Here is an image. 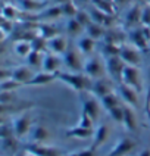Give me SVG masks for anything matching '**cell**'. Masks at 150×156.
Returning a JSON list of instances; mask_svg holds the SVG:
<instances>
[{
    "mask_svg": "<svg viewBox=\"0 0 150 156\" xmlns=\"http://www.w3.org/2000/svg\"><path fill=\"white\" fill-rule=\"evenodd\" d=\"M58 80H61L62 83L69 86L77 93L90 91L91 83H93V80L88 78L84 72H71V71H59L58 72Z\"/></svg>",
    "mask_w": 150,
    "mask_h": 156,
    "instance_id": "obj_1",
    "label": "cell"
},
{
    "mask_svg": "<svg viewBox=\"0 0 150 156\" xmlns=\"http://www.w3.org/2000/svg\"><path fill=\"white\" fill-rule=\"evenodd\" d=\"M82 72L91 80H99L107 75L106 72V65H105V58L100 55H91L87 56L84 61V66H82Z\"/></svg>",
    "mask_w": 150,
    "mask_h": 156,
    "instance_id": "obj_2",
    "label": "cell"
},
{
    "mask_svg": "<svg viewBox=\"0 0 150 156\" xmlns=\"http://www.w3.org/2000/svg\"><path fill=\"white\" fill-rule=\"evenodd\" d=\"M119 83H124L127 86L132 87L134 90H137L138 93H141L143 88H144V80H143V74H141L140 66L125 65Z\"/></svg>",
    "mask_w": 150,
    "mask_h": 156,
    "instance_id": "obj_3",
    "label": "cell"
},
{
    "mask_svg": "<svg viewBox=\"0 0 150 156\" xmlns=\"http://www.w3.org/2000/svg\"><path fill=\"white\" fill-rule=\"evenodd\" d=\"M62 59H63V66L66 68V71L82 72L85 56L77 49V46H71L69 49L62 55Z\"/></svg>",
    "mask_w": 150,
    "mask_h": 156,
    "instance_id": "obj_4",
    "label": "cell"
},
{
    "mask_svg": "<svg viewBox=\"0 0 150 156\" xmlns=\"http://www.w3.org/2000/svg\"><path fill=\"white\" fill-rule=\"evenodd\" d=\"M81 97V103H82V111L88 113V116L96 122L100 115H102V103L94 94H91L90 91H82L79 93Z\"/></svg>",
    "mask_w": 150,
    "mask_h": 156,
    "instance_id": "obj_5",
    "label": "cell"
},
{
    "mask_svg": "<svg viewBox=\"0 0 150 156\" xmlns=\"http://www.w3.org/2000/svg\"><path fill=\"white\" fill-rule=\"evenodd\" d=\"M121 59L125 62V65H132V66H141L143 63V55L141 50L137 49L131 43H124L119 52Z\"/></svg>",
    "mask_w": 150,
    "mask_h": 156,
    "instance_id": "obj_6",
    "label": "cell"
},
{
    "mask_svg": "<svg viewBox=\"0 0 150 156\" xmlns=\"http://www.w3.org/2000/svg\"><path fill=\"white\" fill-rule=\"evenodd\" d=\"M116 93L125 105L131 106L134 109L140 106V97H138L140 93L137 90H134L132 87L127 86L124 83H116Z\"/></svg>",
    "mask_w": 150,
    "mask_h": 156,
    "instance_id": "obj_7",
    "label": "cell"
},
{
    "mask_svg": "<svg viewBox=\"0 0 150 156\" xmlns=\"http://www.w3.org/2000/svg\"><path fill=\"white\" fill-rule=\"evenodd\" d=\"M105 65H106V72H107V77L113 81H121V75H122V71L125 68V62L121 59L119 55H115V56H106L105 58Z\"/></svg>",
    "mask_w": 150,
    "mask_h": 156,
    "instance_id": "obj_8",
    "label": "cell"
},
{
    "mask_svg": "<svg viewBox=\"0 0 150 156\" xmlns=\"http://www.w3.org/2000/svg\"><path fill=\"white\" fill-rule=\"evenodd\" d=\"M112 83H113V80H109V78H106V77L99 78V80H93L90 93L94 94L97 99H102L103 96L116 91V86H113Z\"/></svg>",
    "mask_w": 150,
    "mask_h": 156,
    "instance_id": "obj_9",
    "label": "cell"
},
{
    "mask_svg": "<svg viewBox=\"0 0 150 156\" xmlns=\"http://www.w3.org/2000/svg\"><path fill=\"white\" fill-rule=\"evenodd\" d=\"M31 127H33V119H31L30 113H22L12 122L13 134H15L16 139H22V137H25L26 134H30L31 133Z\"/></svg>",
    "mask_w": 150,
    "mask_h": 156,
    "instance_id": "obj_10",
    "label": "cell"
},
{
    "mask_svg": "<svg viewBox=\"0 0 150 156\" xmlns=\"http://www.w3.org/2000/svg\"><path fill=\"white\" fill-rule=\"evenodd\" d=\"M69 49V37L63 34H58L47 40V52L56 53V55H63Z\"/></svg>",
    "mask_w": 150,
    "mask_h": 156,
    "instance_id": "obj_11",
    "label": "cell"
},
{
    "mask_svg": "<svg viewBox=\"0 0 150 156\" xmlns=\"http://www.w3.org/2000/svg\"><path fill=\"white\" fill-rule=\"evenodd\" d=\"M62 65H63V59H62L61 55H56V53H52V52L44 53L43 63H41V71L58 74L61 71Z\"/></svg>",
    "mask_w": 150,
    "mask_h": 156,
    "instance_id": "obj_12",
    "label": "cell"
},
{
    "mask_svg": "<svg viewBox=\"0 0 150 156\" xmlns=\"http://www.w3.org/2000/svg\"><path fill=\"white\" fill-rule=\"evenodd\" d=\"M124 25L128 30L141 25V6L138 3H134L127 9L125 16H124Z\"/></svg>",
    "mask_w": 150,
    "mask_h": 156,
    "instance_id": "obj_13",
    "label": "cell"
},
{
    "mask_svg": "<svg viewBox=\"0 0 150 156\" xmlns=\"http://www.w3.org/2000/svg\"><path fill=\"white\" fill-rule=\"evenodd\" d=\"M134 147H135V141L131 137H122L121 140H118L116 144L109 150L107 156H127L134 150Z\"/></svg>",
    "mask_w": 150,
    "mask_h": 156,
    "instance_id": "obj_14",
    "label": "cell"
},
{
    "mask_svg": "<svg viewBox=\"0 0 150 156\" xmlns=\"http://www.w3.org/2000/svg\"><path fill=\"white\" fill-rule=\"evenodd\" d=\"M127 35H128V38H130V43H131L132 46H135L137 49H140L141 52L150 50L149 40L144 37V34H143V31H141L140 27H135V28L128 30V31H127Z\"/></svg>",
    "mask_w": 150,
    "mask_h": 156,
    "instance_id": "obj_15",
    "label": "cell"
},
{
    "mask_svg": "<svg viewBox=\"0 0 150 156\" xmlns=\"http://www.w3.org/2000/svg\"><path fill=\"white\" fill-rule=\"evenodd\" d=\"M34 68H31L28 63L26 65H19L16 68L12 69V80H15L16 83H19L21 86L22 84H28L31 81V78L34 77Z\"/></svg>",
    "mask_w": 150,
    "mask_h": 156,
    "instance_id": "obj_16",
    "label": "cell"
},
{
    "mask_svg": "<svg viewBox=\"0 0 150 156\" xmlns=\"http://www.w3.org/2000/svg\"><path fill=\"white\" fill-rule=\"evenodd\" d=\"M110 136V127L106 124V122H102L99 124L96 128H94V134H93V143H91V147L93 149H99L102 144H105L107 139Z\"/></svg>",
    "mask_w": 150,
    "mask_h": 156,
    "instance_id": "obj_17",
    "label": "cell"
},
{
    "mask_svg": "<svg viewBox=\"0 0 150 156\" xmlns=\"http://www.w3.org/2000/svg\"><path fill=\"white\" fill-rule=\"evenodd\" d=\"M96 44H97L96 40L91 38V37H88L87 34H82L81 37H78L77 41H75L77 49H78L85 58H87V56H91V55L94 53V50H96Z\"/></svg>",
    "mask_w": 150,
    "mask_h": 156,
    "instance_id": "obj_18",
    "label": "cell"
},
{
    "mask_svg": "<svg viewBox=\"0 0 150 156\" xmlns=\"http://www.w3.org/2000/svg\"><path fill=\"white\" fill-rule=\"evenodd\" d=\"M122 125L125 127V130L130 131V133H135L137 127H138V119L134 113V108L128 106V105L124 103V121Z\"/></svg>",
    "mask_w": 150,
    "mask_h": 156,
    "instance_id": "obj_19",
    "label": "cell"
},
{
    "mask_svg": "<svg viewBox=\"0 0 150 156\" xmlns=\"http://www.w3.org/2000/svg\"><path fill=\"white\" fill-rule=\"evenodd\" d=\"M65 30H66V35L69 38H78L85 33V28L84 25L79 22L77 18H68L66 21V25H65Z\"/></svg>",
    "mask_w": 150,
    "mask_h": 156,
    "instance_id": "obj_20",
    "label": "cell"
},
{
    "mask_svg": "<svg viewBox=\"0 0 150 156\" xmlns=\"http://www.w3.org/2000/svg\"><path fill=\"white\" fill-rule=\"evenodd\" d=\"M54 80H58V74H52V72H46V71L40 69L34 74V77L31 78L28 86H46V84L53 83Z\"/></svg>",
    "mask_w": 150,
    "mask_h": 156,
    "instance_id": "obj_21",
    "label": "cell"
},
{
    "mask_svg": "<svg viewBox=\"0 0 150 156\" xmlns=\"http://www.w3.org/2000/svg\"><path fill=\"white\" fill-rule=\"evenodd\" d=\"M61 16H63L62 6L61 5H53V6H47L44 10H41L37 15V19L38 21H54Z\"/></svg>",
    "mask_w": 150,
    "mask_h": 156,
    "instance_id": "obj_22",
    "label": "cell"
},
{
    "mask_svg": "<svg viewBox=\"0 0 150 156\" xmlns=\"http://www.w3.org/2000/svg\"><path fill=\"white\" fill-rule=\"evenodd\" d=\"M26 149L34 152L37 156H62V150L54 146H46V144H31Z\"/></svg>",
    "mask_w": 150,
    "mask_h": 156,
    "instance_id": "obj_23",
    "label": "cell"
},
{
    "mask_svg": "<svg viewBox=\"0 0 150 156\" xmlns=\"http://www.w3.org/2000/svg\"><path fill=\"white\" fill-rule=\"evenodd\" d=\"M21 8L26 13L38 15L41 10L47 8V2H41V0H21Z\"/></svg>",
    "mask_w": 150,
    "mask_h": 156,
    "instance_id": "obj_24",
    "label": "cell"
},
{
    "mask_svg": "<svg viewBox=\"0 0 150 156\" xmlns=\"http://www.w3.org/2000/svg\"><path fill=\"white\" fill-rule=\"evenodd\" d=\"M93 134H94V128H85V127H79V125L68 128L66 131V136L74 137V139H93Z\"/></svg>",
    "mask_w": 150,
    "mask_h": 156,
    "instance_id": "obj_25",
    "label": "cell"
},
{
    "mask_svg": "<svg viewBox=\"0 0 150 156\" xmlns=\"http://www.w3.org/2000/svg\"><path fill=\"white\" fill-rule=\"evenodd\" d=\"M35 31H37V35L43 37V38H46V40H49V38H52V37H54V35L61 34V33H59V28H58L56 25L49 24V22L38 24L37 28H35Z\"/></svg>",
    "mask_w": 150,
    "mask_h": 156,
    "instance_id": "obj_26",
    "label": "cell"
},
{
    "mask_svg": "<svg viewBox=\"0 0 150 156\" xmlns=\"http://www.w3.org/2000/svg\"><path fill=\"white\" fill-rule=\"evenodd\" d=\"M106 27L100 25V24H97V22H91L90 25L85 27V33L84 34H87L88 37H91V38H94V40H102V38H105L106 35Z\"/></svg>",
    "mask_w": 150,
    "mask_h": 156,
    "instance_id": "obj_27",
    "label": "cell"
},
{
    "mask_svg": "<svg viewBox=\"0 0 150 156\" xmlns=\"http://www.w3.org/2000/svg\"><path fill=\"white\" fill-rule=\"evenodd\" d=\"M99 100H100V103H102L103 111H106V112H109L110 109H113L115 106L121 105V102H119V100H121V97L118 96V93H116V91L103 96V97H102V99H99Z\"/></svg>",
    "mask_w": 150,
    "mask_h": 156,
    "instance_id": "obj_28",
    "label": "cell"
},
{
    "mask_svg": "<svg viewBox=\"0 0 150 156\" xmlns=\"http://www.w3.org/2000/svg\"><path fill=\"white\" fill-rule=\"evenodd\" d=\"M47 139H49V130L43 125H35L31 130V140L35 144H43Z\"/></svg>",
    "mask_w": 150,
    "mask_h": 156,
    "instance_id": "obj_29",
    "label": "cell"
},
{
    "mask_svg": "<svg viewBox=\"0 0 150 156\" xmlns=\"http://www.w3.org/2000/svg\"><path fill=\"white\" fill-rule=\"evenodd\" d=\"M13 50L19 58H28V55L33 52V44L31 40H18L15 46H13Z\"/></svg>",
    "mask_w": 150,
    "mask_h": 156,
    "instance_id": "obj_30",
    "label": "cell"
},
{
    "mask_svg": "<svg viewBox=\"0 0 150 156\" xmlns=\"http://www.w3.org/2000/svg\"><path fill=\"white\" fill-rule=\"evenodd\" d=\"M44 53H46V52H44ZM44 53L37 52V50H33V52L28 55V58H26V63H28V65H30L31 68H35V66L41 68V63H43Z\"/></svg>",
    "mask_w": 150,
    "mask_h": 156,
    "instance_id": "obj_31",
    "label": "cell"
},
{
    "mask_svg": "<svg viewBox=\"0 0 150 156\" xmlns=\"http://www.w3.org/2000/svg\"><path fill=\"white\" fill-rule=\"evenodd\" d=\"M121 47L122 44H116V43H109V41H105L103 44V49H102V56L106 58V56H115V55H119L121 52Z\"/></svg>",
    "mask_w": 150,
    "mask_h": 156,
    "instance_id": "obj_32",
    "label": "cell"
},
{
    "mask_svg": "<svg viewBox=\"0 0 150 156\" xmlns=\"http://www.w3.org/2000/svg\"><path fill=\"white\" fill-rule=\"evenodd\" d=\"M61 6H62L63 16H66V18H74L75 15H77V12L79 10V6L74 2V0H71V2H68V3H63V5H61Z\"/></svg>",
    "mask_w": 150,
    "mask_h": 156,
    "instance_id": "obj_33",
    "label": "cell"
},
{
    "mask_svg": "<svg viewBox=\"0 0 150 156\" xmlns=\"http://www.w3.org/2000/svg\"><path fill=\"white\" fill-rule=\"evenodd\" d=\"M107 115L112 118V121L118 122V124H122L124 121V105H118V106H115L113 109H110Z\"/></svg>",
    "mask_w": 150,
    "mask_h": 156,
    "instance_id": "obj_34",
    "label": "cell"
},
{
    "mask_svg": "<svg viewBox=\"0 0 150 156\" xmlns=\"http://www.w3.org/2000/svg\"><path fill=\"white\" fill-rule=\"evenodd\" d=\"M2 12H3V16L6 18V19H15V18H18L19 16V10H18L13 5H10V3H8V5H5L3 6V9H2Z\"/></svg>",
    "mask_w": 150,
    "mask_h": 156,
    "instance_id": "obj_35",
    "label": "cell"
},
{
    "mask_svg": "<svg viewBox=\"0 0 150 156\" xmlns=\"http://www.w3.org/2000/svg\"><path fill=\"white\" fill-rule=\"evenodd\" d=\"M75 18L78 19L79 22L84 25V28L87 25H90L91 22H93V19H91V15H90V12L88 10H85V9H79L78 12H77V15H75Z\"/></svg>",
    "mask_w": 150,
    "mask_h": 156,
    "instance_id": "obj_36",
    "label": "cell"
},
{
    "mask_svg": "<svg viewBox=\"0 0 150 156\" xmlns=\"http://www.w3.org/2000/svg\"><path fill=\"white\" fill-rule=\"evenodd\" d=\"M79 127H85V128H94V121L88 116L87 112H84V111H81L79 113V119H78V124Z\"/></svg>",
    "mask_w": 150,
    "mask_h": 156,
    "instance_id": "obj_37",
    "label": "cell"
},
{
    "mask_svg": "<svg viewBox=\"0 0 150 156\" xmlns=\"http://www.w3.org/2000/svg\"><path fill=\"white\" fill-rule=\"evenodd\" d=\"M141 25H150V2L141 8Z\"/></svg>",
    "mask_w": 150,
    "mask_h": 156,
    "instance_id": "obj_38",
    "label": "cell"
},
{
    "mask_svg": "<svg viewBox=\"0 0 150 156\" xmlns=\"http://www.w3.org/2000/svg\"><path fill=\"white\" fill-rule=\"evenodd\" d=\"M68 156H96V149L88 147L84 150H78V152H72Z\"/></svg>",
    "mask_w": 150,
    "mask_h": 156,
    "instance_id": "obj_39",
    "label": "cell"
},
{
    "mask_svg": "<svg viewBox=\"0 0 150 156\" xmlns=\"http://www.w3.org/2000/svg\"><path fill=\"white\" fill-rule=\"evenodd\" d=\"M115 5H116V8L118 6H124V5H128L130 3V0H113Z\"/></svg>",
    "mask_w": 150,
    "mask_h": 156,
    "instance_id": "obj_40",
    "label": "cell"
},
{
    "mask_svg": "<svg viewBox=\"0 0 150 156\" xmlns=\"http://www.w3.org/2000/svg\"><path fill=\"white\" fill-rule=\"evenodd\" d=\"M21 156H37V155H35L34 152H31L30 149H25V150L21 153Z\"/></svg>",
    "mask_w": 150,
    "mask_h": 156,
    "instance_id": "obj_41",
    "label": "cell"
},
{
    "mask_svg": "<svg viewBox=\"0 0 150 156\" xmlns=\"http://www.w3.org/2000/svg\"><path fill=\"white\" fill-rule=\"evenodd\" d=\"M138 156H150V149H143L138 153Z\"/></svg>",
    "mask_w": 150,
    "mask_h": 156,
    "instance_id": "obj_42",
    "label": "cell"
},
{
    "mask_svg": "<svg viewBox=\"0 0 150 156\" xmlns=\"http://www.w3.org/2000/svg\"><path fill=\"white\" fill-rule=\"evenodd\" d=\"M54 2H56V5H63V3H68L71 0H54Z\"/></svg>",
    "mask_w": 150,
    "mask_h": 156,
    "instance_id": "obj_43",
    "label": "cell"
},
{
    "mask_svg": "<svg viewBox=\"0 0 150 156\" xmlns=\"http://www.w3.org/2000/svg\"><path fill=\"white\" fill-rule=\"evenodd\" d=\"M106 2H112V3H115V2H113V0H106Z\"/></svg>",
    "mask_w": 150,
    "mask_h": 156,
    "instance_id": "obj_44",
    "label": "cell"
},
{
    "mask_svg": "<svg viewBox=\"0 0 150 156\" xmlns=\"http://www.w3.org/2000/svg\"><path fill=\"white\" fill-rule=\"evenodd\" d=\"M149 2H150V0H149Z\"/></svg>",
    "mask_w": 150,
    "mask_h": 156,
    "instance_id": "obj_45",
    "label": "cell"
}]
</instances>
